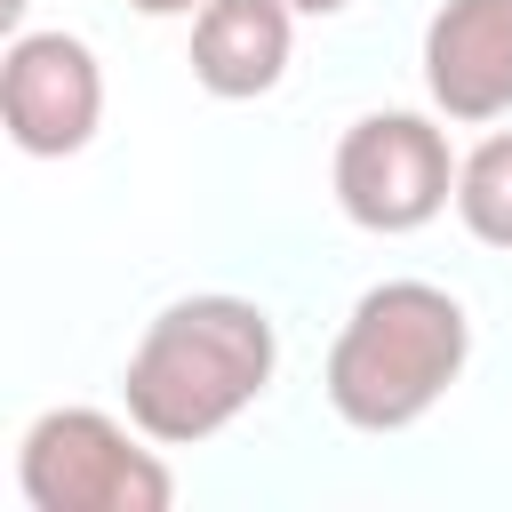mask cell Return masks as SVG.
<instances>
[{"mask_svg": "<svg viewBox=\"0 0 512 512\" xmlns=\"http://www.w3.org/2000/svg\"><path fill=\"white\" fill-rule=\"evenodd\" d=\"M280 376V328L256 296L200 288L144 320L120 400L160 448H200L224 424H240Z\"/></svg>", "mask_w": 512, "mask_h": 512, "instance_id": "6da1fadb", "label": "cell"}, {"mask_svg": "<svg viewBox=\"0 0 512 512\" xmlns=\"http://www.w3.org/2000/svg\"><path fill=\"white\" fill-rule=\"evenodd\" d=\"M464 360H472V312L440 280H376L352 296L320 384L352 432H408L448 400Z\"/></svg>", "mask_w": 512, "mask_h": 512, "instance_id": "7a4b0ae2", "label": "cell"}, {"mask_svg": "<svg viewBox=\"0 0 512 512\" xmlns=\"http://www.w3.org/2000/svg\"><path fill=\"white\" fill-rule=\"evenodd\" d=\"M16 488L32 512H168L176 472L160 440L112 408H40L16 440Z\"/></svg>", "mask_w": 512, "mask_h": 512, "instance_id": "3957f363", "label": "cell"}, {"mask_svg": "<svg viewBox=\"0 0 512 512\" xmlns=\"http://www.w3.org/2000/svg\"><path fill=\"white\" fill-rule=\"evenodd\" d=\"M328 184H336L344 224H360L376 240L424 232L440 208H456V152H448L440 112H400V104L360 112L336 136Z\"/></svg>", "mask_w": 512, "mask_h": 512, "instance_id": "277c9868", "label": "cell"}, {"mask_svg": "<svg viewBox=\"0 0 512 512\" xmlns=\"http://www.w3.org/2000/svg\"><path fill=\"white\" fill-rule=\"evenodd\" d=\"M0 120L24 160H72L104 128V64L80 32H16L0 56Z\"/></svg>", "mask_w": 512, "mask_h": 512, "instance_id": "5b68a950", "label": "cell"}, {"mask_svg": "<svg viewBox=\"0 0 512 512\" xmlns=\"http://www.w3.org/2000/svg\"><path fill=\"white\" fill-rule=\"evenodd\" d=\"M424 96L456 128L512 112V0H440L424 24Z\"/></svg>", "mask_w": 512, "mask_h": 512, "instance_id": "8992f818", "label": "cell"}, {"mask_svg": "<svg viewBox=\"0 0 512 512\" xmlns=\"http://www.w3.org/2000/svg\"><path fill=\"white\" fill-rule=\"evenodd\" d=\"M296 8L288 0H208L192 16V80L216 104H256L288 80Z\"/></svg>", "mask_w": 512, "mask_h": 512, "instance_id": "52a82bcc", "label": "cell"}, {"mask_svg": "<svg viewBox=\"0 0 512 512\" xmlns=\"http://www.w3.org/2000/svg\"><path fill=\"white\" fill-rule=\"evenodd\" d=\"M456 224L480 248H504L512 256V128H488L456 160Z\"/></svg>", "mask_w": 512, "mask_h": 512, "instance_id": "ba28073f", "label": "cell"}, {"mask_svg": "<svg viewBox=\"0 0 512 512\" xmlns=\"http://www.w3.org/2000/svg\"><path fill=\"white\" fill-rule=\"evenodd\" d=\"M136 16H152V24H168V16H200L208 0H128Z\"/></svg>", "mask_w": 512, "mask_h": 512, "instance_id": "9c48e42d", "label": "cell"}, {"mask_svg": "<svg viewBox=\"0 0 512 512\" xmlns=\"http://www.w3.org/2000/svg\"><path fill=\"white\" fill-rule=\"evenodd\" d=\"M288 8H296V16H344L352 0H288Z\"/></svg>", "mask_w": 512, "mask_h": 512, "instance_id": "30bf717a", "label": "cell"}]
</instances>
